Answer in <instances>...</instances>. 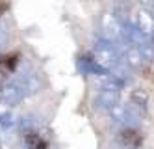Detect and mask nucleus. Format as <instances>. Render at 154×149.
<instances>
[{
    "mask_svg": "<svg viewBox=\"0 0 154 149\" xmlns=\"http://www.w3.org/2000/svg\"><path fill=\"white\" fill-rule=\"evenodd\" d=\"M98 30H100L102 41L108 43H115L119 39H123V24L117 21V17L112 13V11H104L100 13V19H98Z\"/></svg>",
    "mask_w": 154,
    "mask_h": 149,
    "instance_id": "obj_1",
    "label": "nucleus"
},
{
    "mask_svg": "<svg viewBox=\"0 0 154 149\" xmlns=\"http://www.w3.org/2000/svg\"><path fill=\"white\" fill-rule=\"evenodd\" d=\"M91 58L93 62L100 67L102 71H109L112 67L119 62V56H117V50L112 43H108V41H98L95 45V49H93V54H91Z\"/></svg>",
    "mask_w": 154,
    "mask_h": 149,
    "instance_id": "obj_2",
    "label": "nucleus"
},
{
    "mask_svg": "<svg viewBox=\"0 0 154 149\" xmlns=\"http://www.w3.org/2000/svg\"><path fill=\"white\" fill-rule=\"evenodd\" d=\"M26 89L23 86V82L20 80H11V82H6L4 88L0 89V101L4 102V105L8 106H15L19 105L20 101H23L26 97Z\"/></svg>",
    "mask_w": 154,
    "mask_h": 149,
    "instance_id": "obj_3",
    "label": "nucleus"
},
{
    "mask_svg": "<svg viewBox=\"0 0 154 149\" xmlns=\"http://www.w3.org/2000/svg\"><path fill=\"white\" fill-rule=\"evenodd\" d=\"M136 26L145 34L149 37L150 34H154V17H152V11L149 9H139L137 11V21H136Z\"/></svg>",
    "mask_w": 154,
    "mask_h": 149,
    "instance_id": "obj_4",
    "label": "nucleus"
},
{
    "mask_svg": "<svg viewBox=\"0 0 154 149\" xmlns=\"http://www.w3.org/2000/svg\"><path fill=\"white\" fill-rule=\"evenodd\" d=\"M145 56H143V52H141V49H137V47H128L126 49V52H125V63L130 67H134V69H137V67H141V65H145Z\"/></svg>",
    "mask_w": 154,
    "mask_h": 149,
    "instance_id": "obj_5",
    "label": "nucleus"
},
{
    "mask_svg": "<svg viewBox=\"0 0 154 149\" xmlns=\"http://www.w3.org/2000/svg\"><path fill=\"white\" fill-rule=\"evenodd\" d=\"M119 91H100L97 95V105L100 108H108L112 110L115 105H119Z\"/></svg>",
    "mask_w": 154,
    "mask_h": 149,
    "instance_id": "obj_6",
    "label": "nucleus"
},
{
    "mask_svg": "<svg viewBox=\"0 0 154 149\" xmlns=\"http://www.w3.org/2000/svg\"><path fill=\"white\" fill-rule=\"evenodd\" d=\"M97 84L100 88V91H119L121 89V84L112 76V75H97Z\"/></svg>",
    "mask_w": 154,
    "mask_h": 149,
    "instance_id": "obj_7",
    "label": "nucleus"
},
{
    "mask_svg": "<svg viewBox=\"0 0 154 149\" xmlns=\"http://www.w3.org/2000/svg\"><path fill=\"white\" fill-rule=\"evenodd\" d=\"M109 75H112L121 86H123L126 80L130 78V67H128L125 62H117V63L112 67V69H109Z\"/></svg>",
    "mask_w": 154,
    "mask_h": 149,
    "instance_id": "obj_8",
    "label": "nucleus"
},
{
    "mask_svg": "<svg viewBox=\"0 0 154 149\" xmlns=\"http://www.w3.org/2000/svg\"><path fill=\"white\" fill-rule=\"evenodd\" d=\"M78 67H80L85 75H102V73H104L100 67L93 62L91 56H89V58H87V56H82V58L78 60Z\"/></svg>",
    "mask_w": 154,
    "mask_h": 149,
    "instance_id": "obj_9",
    "label": "nucleus"
},
{
    "mask_svg": "<svg viewBox=\"0 0 154 149\" xmlns=\"http://www.w3.org/2000/svg\"><path fill=\"white\" fill-rule=\"evenodd\" d=\"M121 140H123V144L128 145V147H137V145H141V134L137 131H134V129H126V131H123V134H121Z\"/></svg>",
    "mask_w": 154,
    "mask_h": 149,
    "instance_id": "obj_10",
    "label": "nucleus"
},
{
    "mask_svg": "<svg viewBox=\"0 0 154 149\" xmlns=\"http://www.w3.org/2000/svg\"><path fill=\"white\" fill-rule=\"evenodd\" d=\"M26 142H28V147L30 149H47L48 147L47 140L43 138L41 134H37L35 131H32V132L26 134Z\"/></svg>",
    "mask_w": 154,
    "mask_h": 149,
    "instance_id": "obj_11",
    "label": "nucleus"
},
{
    "mask_svg": "<svg viewBox=\"0 0 154 149\" xmlns=\"http://www.w3.org/2000/svg\"><path fill=\"white\" fill-rule=\"evenodd\" d=\"M15 63H17V54H6V56H2V58H0V65H2L4 69H8V71L15 69ZM4 69H2V71H4Z\"/></svg>",
    "mask_w": 154,
    "mask_h": 149,
    "instance_id": "obj_12",
    "label": "nucleus"
},
{
    "mask_svg": "<svg viewBox=\"0 0 154 149\" xmlns=\"http://www.w3.org/2000/svg\"><path fill=\"white\" fill-rule=\"evenodd\" d=\"M13 125H15V118L9 112H2V114H0V129L8 131V129H11Z\"/></svg>",
    "mask_w": 154,
    "mask_h": 149,
    "instance_id": "obj_13",
    "label": "nucleus"
},
{
    "mask_svg": "<svg viewBox=\"0 0 154 149\" xmlns=\"http://www.w3.org/2000/svg\"><path fill=\"white\" fill-rule=\"evenodd\" d=\"M8 37H9V32L4 24H0V49L4 47V45L8 43Z\"/></svg>",
    "mask_w": 154,
    "mask_h": 149,
    "instance_id": "obj_14",
    "label": "nucleus"
},
{
    "mask_svg": "<svg viewBox=\"0 0 154 149\" xmlns=\"http://www.w3.org/2000/svg\"><path fill=\"white\" fill-rule=\"evenodd\" d=\"M4 82H6V73H4L2 69H0V89L4 88Z\"/></svg>",
    "mask_w": 154,
    "mask_h": 149,
    "instance_id": "obj_15",
    "label": "nucleus"
},
{
    "mask_svg": "<svg viewBox=\"0 0 154 149\" xmlns=\"http://www.w3.org/2000/svg\"><path fill=\"white\" fill-rule=\"evenodd\" d=\"M8 8H9V6H8L6 2H0V15H2L4 11H8Z\"/></svg>",
    "mask_w": 154,
    "mask_h": 149,
    "instance_id": "obj_16",
    "label": "nucleus"
},
{
    "mask_svg": "<svg viewBox=\"0 0 154 149\" xmlns=\"http://www.w3.org/2000/svg\"><path fill=\"white\" fill-rule=\"evenodd\" d=\"M152 45H154V34H152Z\"/></svg>",
    "mask_w": 154,
    "mask_h": 149,
    "instance_id": "obj_17",
    "label": "nucleus"
},
{
    "mask_svg": "<svg viewBox=\"0 0 154 149\" xmlns=\"http://www.w3.org/2000/svg\"><path fill=\"white\" fill-rule=\"evenodd\" d=\"M0 149H2V144H0Z\"/></svg>",
    "mask_w": 154,
    "mask_h": 149,
    "instance_id": "obj_18",
    "label": "nucleus"
}]
</instances>
